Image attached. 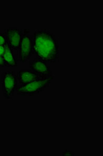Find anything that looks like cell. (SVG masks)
I'll use <instances>...</instances> for the list:
<instances>
[{"mask_svg": "<svg viewBox=\"0 0 103 156\" xmlns=\"http://www.w3.org/2000/svg\"><path fill=\"white\" fill-rule=\"evenodd\" d=\"M31 70L39 75L43 79H53L54 76L52 74L50 67L47 65V62L35 58L31 60L29 63Z\"/></svg>", "mask_w": 103, "mask_h": 156, "instance_id": "5", "label": "cell"}, {"mask_svg": "<svg viewBox=\"0 0 103 156\" xmlns=\"http://www.w3.org/2000/svg\"><path fill=\"white\" fill-rule=\"evenodd\" d=\"M16 76L18 82L22 85L26 84L39 79H42L39 75L31 69H22L17 72Z\"/></svg>", "mask_w": 103, "mask_h": 156, "instance_id": "7", "label": "cell"}, {"mask_svg": "<svg viewBox=\"0 0 103 156\" xmlns=\"http://www.w3.org/2000/svg\"><path fill=\"white\" fill-rule=\"evenodd\" d=\"M7 43L15 51L19 49L20 45L23 35L22 29L17 28H9L5 30Z\"/></svg>", "mask_w": 103, "mask_h": 156, "instance_id": "6", "label": "cell"}, {"mask_svg": "<svg viewBox=\"0 0 103 156\" xmlns=\"http://www.w3.org/2000/svg\"><path fill=\"white\" fill-rule=\"evenodd\" d=\"M4 64L3 59L2 56L0 55V67H4Z\"/></svg>", "mask_w": 103, "mask_h": 156, "instance_id": "12", "label": "cell"}, {"mask_svg": "<svg viewBox=\"0 0 103 156\" xmlns=\"http://www.w3.org/2000/svg\"><path fill=\"white\" fill-rule=\"evenodd\" d=\"M19 50L20 62H26L33 54V36H31L29 29L23 30Z\"/></svg>", "mask_w": 103, "mask_h": 156, "instance_id": "4", "label": "cell"}, {"mask_svg": "<svg viewBox=\"0 0 103 156\" xmlns=\"http://www.w3.org/2000/svg\"><path fill=\"white\" fill-rule=\"evenodd\" d=\"M51 79H39L34 81L18 86L16 92L22 96H33L42 92L50 84Z\"/></svg>", "mask_w": 103, "mask_h": 156, "instance_id": "3", "label": "cell"}, {"mask_svg": "<svg viewBox=\"0 0 103 156\" xmlns=\"http://www.w3.org/2000/svg\"><path fill=\"white\" fill-rule=\"evenodd\" d=\"M5 51V45H0V55L3 56Z\"/></svg>", "mask_w": 103, "mask_h": 156, "instance_id": "11", "label": "cell"}, {"mask_svg": "<svg viewBox=\"0 0 103 156\" xmlns=\"http://www.w3.org/2000/svg\"><path fill=\"white\" fill-rule=\"evenodd\" d=\"M33 54L45 62H57L59 43L55 34L46 29L35 31L33 36Z\"/></svg>", "mask_w": 103, "mask_h": 156, "instance_id": "1", "label": "cell"}, {"mask_svg": "<svg viewBox=\"0 0 103 156\" xmlns=\"http://www.w3.org/2000/svg\"><path fill=\"white\" fill-rule=\"evenodd\" d=\"M1 90L6 99L12 98L18 87V80L14 71H6L1 74Z\"/></svg>", "mask_w": 103, "mask_h": 156, "instance_id": "2", "label": "cell"}, {"mask_svg": "<svg viewBox=\"0 0 103 156\" xmlns=\"http://www.w3.org/2000/svg\"><path fill=\"white\" fill-rule=\"evenodd\" d=\"M7 43L5 34L0 33V45H5Z\"/></svg>", "mask_w": 103, "mask_h": 156, "instance_id": "9", "label": "cell"}, {"mask_svg": "<svg viewBox=\"0 0 103 156\" xmlns=\"http://www.w3.org/2000/svg\"><path fill=\"white\" fill-rule=\"evenodd\" d=\"M63 155H71V156H74L75 154L74 153L71 151H65L63 153Z\"/></svg>", "mask_w": 103, "mask_h": 156, "instance_id": "10", "label": "cell"}, {"mask_svg": "<svg viewBox=\"0 0 103 156\" xmlns=\"http://www.w3.org/2000/svg\"><path fill=\"white\" fill-rule=\"evenodd\" d=\"M14 51L7 43L5 45V51L2 57L6 67H17L18 59L14 53Z\"/></svg>", "mask_w": 103, "mask_h": 156, "instance_id": "8", "label": "cell"}]
</instances>
